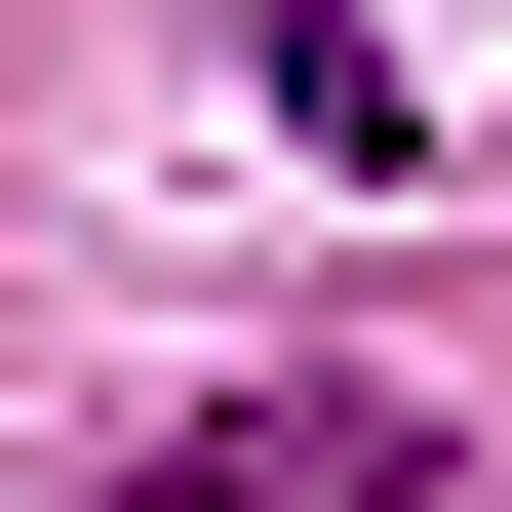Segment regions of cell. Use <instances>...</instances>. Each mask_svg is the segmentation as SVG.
Returning <instances> with one entry per match:
<instances>
[{
	"label": "cell",
	"instance_id": "cell-1",
	"mask_svg": "<svg viewBox=\"0 0 512 512\" xmlns=\"http://www.w3.org/2000/svg\"><path fill=\"white\" fill-rule=\"evenodd\" d=\"M119 512H434V434H394V394H197Z\"/></svg>",
	"mask_w": 512,
	"mask_h": 512
}]
</instances>
